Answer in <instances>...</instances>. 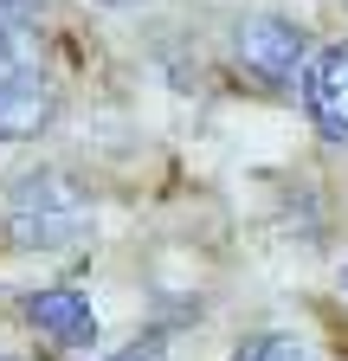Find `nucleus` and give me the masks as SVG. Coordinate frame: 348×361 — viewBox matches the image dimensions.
Wrapping results in <instances>:
<instances>
[{"mask_svg": "<svg viewBox=\"0 0 348 361\" xmlns=\"http://www.w3.org/2000/svg\"><path fill=\"white\" fill-rule=\"evenodd\" d=\"M97 226L91 194L65 168H26L0 194V233L20 252H77Z\"/></svg>", "mask_w": 348, "mask_h": 361, "instance_id": "nucleus-1", "label": "nucleus"}, {"mask_svg": "<svg viewBox=\"0 0 348 361\" xmlns=\"http://www.w3.org/2000/svg\"><path fill=\"white\" fill-rule=\"evenodd\" d=\"M58 110V84L46 71L39 39L13 20H0V142H32Z\"/></svg>", "mask_w": 348, "mask_h": 361, "instance_id": "nucleus-2", "label": "nucleus"}, {"mask_svg": "<svg viewBox=\"0 0 348 361\" xmlns=\"http://www.w3.org/2000/svg\"><path fill=\"white\" fill-rule=\"evenodd\" d=\"M232 59L265 90H297L303 71H310V32L284 13H245L232 20Z\"/></svg>", "mask_w": 348, "mask_h": 361, "instance_id": "nucleus-3", "label": "nucleus"}, {"mask_svg": "<svg viewBox=\"0 0 348 361\" xmlns=\"http://www.w3.org/2000/svg\"><path fill=\"white\" fill-rule=\"evenodd\" d=\"M20 310H26V323L52 348H91L97 342V310H91V297H84L77 284H46V290H32Z\"/></svg>", "mask_w": 348, "mask_h": 361, "instance_id": "nucleus-4", "label": "nucleus"}, {"mask_svg": "<svg viewBox=\"0 0 348 361\" xmlns=\"http://www.w3.org/2000/svg\"><path fill=\"white\" fill-rule=\"evenodd\" d=\"M303 110H310V123L329 135V142L348 149V39L323 45L316 65L303 71Z\"/></svg>", "mask_w": 348, "mask_h": 361, "instance_id": "nucleus-5", "label": "nucleus"}, {"mask_svg": "<svg viewBox=\"0 0 348 361\" xmlns=\"http://www.w3.org/2000/svg\"><path fill=\"white\" fill-rule=\"evenodd\" d=\"M232 361H316V355L303 348L297 336H284V329H258V336H245L232 348Z\"/></svg>", "mask_w": 348, "mask_h": 361, "instance_id": "nucleus-6", "label": "nucleus"}, {"mask_svg": "<svg viewBox=\"0 0 348 361\" xmlns=\"http://www.w3.org/2000/svg\"><path fill=\"white\" fill-rule=\"evenodd\" d=\"M26 7V0H0V20H7V13H20Z\"/></svg>", "mask_w": 348, "mask_h": 361, "instance_id": "nucleus-7", "label": "nucleus"}, {"mask_svg": "<svg viewBox=\"0 0 348 361\" xmlns=\"http://www.w3.org/2000/svg\"><path fill=\"white\" fill-rule=\"evenodd\" d=\"M104 7H142V0H104Z\"/></svg>", "mask_w": 348, "mask_h": 361, "instance_id": "nucleus-8", "label": "nucleus"}, {"mask_svg": "<svg viewBox=\"0 0 348 361\" xmlns=\"http://www.w3.org/2000/svg\"><path fill=\"white\" fill-rule=\"evenodd\" d=\"M342 297H348V264H342Z\"/></svg>", "mask_w": 348, "mask_h": 361, "instance_id": "nucleus-9", "label": "nucleus"}, {"mask_svg": "<svg viewBox=\"0 0 348 361\" xmlns=\"http://www.w3.org/2000/svg\"><path fill=\"white\" fill-rule=\"evenodd\" d=\"M0 361H13V355H0Z\"/></svg>", "mask_w": 348, "mask_h": 361, "instance_id": "nucleus-10", "label": "nucleus"}]
</instances>
